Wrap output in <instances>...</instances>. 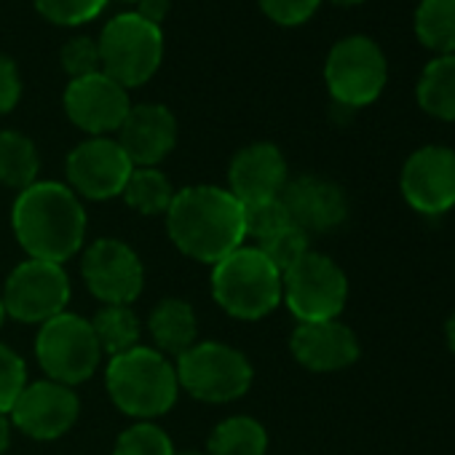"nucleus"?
Returning a JSON list of instances; mask_svg holds the SVG:
<instances>
[{
  "instance_id": "f257e3e1",
  "label": "nucleus",
  "mask_w": 455,
  "mask_h": 455,
  "mask_svg": "<svg viewBox=\"0 0 455 455\" xmlns=\"http://www.w3.org/2000/svg\"><path fill=\"white\" fill-rule=\"evenodd\" d=\"M166 231L182 255L214 266L247 239L242 201L214 185L182 188L166 209Z\"/></svg>"
},
{
  "instance_id": "f03ea898",
  "label": "nucleus",
  "mask_w": 455,
  "mask_h": 455,
  "mask_svg": "<svg viewBox=\"0 0 455 455\" xmlns=\"http://www.w3.org/2000/svg\"><path fill=\"white\" fill-rule=\"evenodd\" d=\"M14 234L30 260L62 266L81 252L86 239V212L81 198L62 182L25 188L12 212Z\"/></svg>"
},
{
  "instance_id": "7ed1b4c3",
  "label": "nucleus",
  "mask_w": 455,
  "mask_h": 455,
  "mask_svg": "<svg viewBox=\"0 0 455 455\" xmlns=\"http://www.w3.org/2000/svg\"><path fill=\"white\" fill-rule=\"evenodd\" d=\"M105 378L113 404L140 420H153L169 412L180 394L177 370L169 356L148 346L113 356Z\"/></svg>"
},
{
  "instance_id": "20e7f679",
  "label": "nucleus",
  "mask_w": 455,
  "mask_h": 455,
  "mask_svg": "<svg viewBox=\"0 0 455 455\" xmlns=\"http://www.w3.org/2000/svg\"><path fill=\"white\" fill-rule=\"evenodd\" d=\"M212 295L225 314L255 322L282 303V274L258 247H239L214 263Z\"/></svg>"
},
{
  "instance_id": "39448f33",
  "label": "nucleus",
  "mask_w": 455,
  "mask_h": 455,
  "mask_svg": "<svg viewBox=\"0 0 455 455\" xmlns=\"http://www.w3.org/2000/svg\"><path fill=\"white\" fill-rule=\"evenodd\" d=\"M97 44L102 73L124 89L148 84L164 60L161 28L140 20L134 12L113 17Z\"/></svg>"
},
{
  "instance_id": "423d86ee",
  "label": "nucleus",
  "mask_w": 455,
  "mask_h": 455,
  "mask_svg": "<svg viewBox=\"0 0 455 455\" xmlns=\"http://www.w3.org/2000/svg\"><path fill=\"white\" fill-rule=\"evenodd\" d=\"M177 380L190 396L225 404L244 396L252 386L250 359L228 343H196L177 356Z\"/></svg>"
},
{
  "instance_id": "0eeeda50",
  "label": "nucleus",
  "mask_w": 455,
  "mask_h": 455,
  "mask_svg": "<svg viewBox=\"0 0 455 455\" xmlns=\"http://www.w3.org/2000/svg\"><path fill=\"white\" fill-rule=\"evenodd\" d=\"M324 81L330 97L348 110L372 105L388 81V62L383 49L367 36H348L338 41L324 62Z\"/></svg>"
},
{
  "instance_id": "6e6552de",
  "label": "nucleus",
  "mask_w": 455,
  "mask_h": 455,
  "mask_svg": "<svg viewBox=\"0 0 455 455\" xmlns=\"http://www.w3.org/2000/svg\"><path fill=\"white\" fill-rule=\"evenodd\" d=\"M36 356L49 380L73 388L97 372L102 348L97 343L92 322L65 311L41 324V332L36 338Z\"/></svg>"
},
{
  "instance_id": "1a4fd4ad",
  "label": "nucleus",
  "mask_w": 455,
  "mask_h": 455,
  "mask_svg": "<svg viewBox=\"0 0 455 455\" xmlns=\"http://www.w3.org/2000/svg\"><path fill=\"white\" fill-rule=\"evenodd\" d=\"M282 298L298 322H330L346 308L348 279L332 258L311 250L282 274Z\"/></svg>"
},
{
  "instance_id": "9d476101",
  "label": "nucleus",
  "mask_w": 455,
  "mask_h": 455,
  "mask_svg": "<svg viewBox=\"0 0 455 455\" xmlns=\"http://www.w3.org/2000/svg\"><path fill=\"white\" fill-rule=\"evenodd\" d=\"M70 303V279L62 266L46 260H25L6 279V316L25 324H44L65 314Z\"/></svg>"
},
{
  "instance_id": "9b49d317",
  "label": "nucleus",
  "mask_w": 455,
  "mask_h": 455,
  "mask_svg": "<svg viewBox=\"0 0 455 455\" xmlns=\"http://www.w3.org/2000/svg\"><path fill=\"white\" fill-rule=\"evenodd\" d=\"M89 292L105 306H129L140 298L145 268L140 255L118 239H97L81 260Z\"/></svg>"
},
{
  "instance_id": "f8f14e48",
  "label": "nucleus",
  "mask_w": 455,
  "mask_h": 455,
  "mask_svg": "<svg viewBox=\"0 0 455 455\" xmlns=\"http://www.w3.org/2000/svg\"><path fill=\"white\" fill-rule=\"evenodd\" d=\"M399 188L404 201L420 214L450 212L455 206V150L444 145L418 148L402 166Z\"/></svg>"
},
{
  "instance_id": "ddd939ff",
  "label": "nucleus",
  "mask_w": 455,
  "mask_h": 455,
  "mask_svg": "<svg viewBox=\"0 0 455 455\" xmlns=\"http://www.w3.org/2000/svg\"><path fill=\"white\" fill-rule=\"evenodd\" d=\"M134 164L110 137H89L68 156L70 190L89 201L121 196Z\"/></svg>"
},
{
  "instance_id": "4468645a",
  "label": "nucleus",
  "mask_w": 455,
  "mask_h": 455,
  "mask_svg": "<svg viewBox=\"0 0 455 455\" xmlns=\"http://www.w3.org/2000/svg\"><path fill=\"white\" fill-rule=\"evenodd\" d=\"M81 402L78 394L57 380H38L25 386L20 399L12 407V423L28 436L49 442L60 439L78 420Z\"/></svg>"
},
{
  "instance_id": "2eb2a0df",
  "label": "nucleus",
  "mask_w": 455,
  "mask_h": 455,
  "mask_svg": "<svg viewBox=\"0 0 455 455\" xmlns=\"http://www.w3.org/2000/svg\"><path fill=\"white\" fill-rule=\"evenodd\" d=\"M65 110L78 129L89 132L92 137H105L121 129L132 110V100L129 89H124L105 73H94L68 84Z\"/></svg>"
},
{
  "instance_id": "dca6fc26",
  "label": "nucleus",
  "mask_w": 455,
  "mask_h": 455,
  "mask_svg": "<svg viewBox=\"0 0 455 455\" xmlns=\"http://www.w3.org/2000/svg\"><path fill=\"white\" fill-rule=\"evenodd\" d=\"M282 201L290 212L292 225L306 234H327L340 228L348 217V198L332 180L303 174L284 185Z\"/></svg>"
},
{
  "instance_id": "f3484780",
  "label": "nucleus",
  "mask_w": 455,
  "mask_h": 455,
  "mask_svg": "<svg viewBox=\"0 0 455 455\" xmlns=\"http://www.w3.org/2000/svg\"><path fill=\"white\" fill-rule=\"evenodd\" d=\"M290 348L311 372H338L359 359V338L338 319L300 322L290 338Z\"/></svg>"
},
{
  "instance_id": "a211bd4d",
  "label": "nucleus",
  "mask_w": 455,
  "mask_h": 455,
  "mask_svg": "<svg viewBox=\"0 0 455 455\" xmlns=\"http://www.w3.org/2000/svg\"><path fill=\"white\" fill-rule=\"evenodd\" d=\"M287 182V161L274 142H252L242 148L228 169V190L242 204L276 198Z\"/></svg>"
},
{
  "instance_id": "6ab92c4d",
  "label": "nucleus",
  "mask_w": 455,
  "mask_h": 455,
  "mask_svg": "<svg viewBox=\"0 0 455 455\" xmlns=\"http://www.w3.org/2000/svg\"><path fill=\"white\" fill-rule=\"evenodd\" d=\"M134 166L161 164L177 142V121L169 108L145 102L134 105L116 140Z\"/></svg>"
},
{
  "instance_id": "aec40b11",
  "label": "nucleus",
  "mask_w": 455,
  "mask_h": 455,
  "mask_svg": "<svg viewBox=\"0 0 455 455\" xmlns=\"http://www.w3.org/2000/svg\"><path fill=\"white\" fill-rule=\"evenodd\" d=\"M148 330L153 343L158 346L156 351H161L164 356H180L190 346H196L198 319L190 303L180 298H166L150 311Z\"/></svg>"
},
{
  "instance_id": "412c9836",
  "label": "nucleus",
  "mask_w": 455,
  "mask_h": 455,
  "mask_svg": "<svg viewBox=\"0 0 455 455\" xmlns=\"http://www.w3.org/2000/svg\"><path fill=\"white\" fill-rule=\"evenodd\" d=\"M415 100L423 113L436 121H455V54L434 57L415 86Z\"/></svg>"
},
{
  "instance_id": "4be33fe9",
  "label": "nucleus",
  "mask_w": 455,
  "mask_h": 455,
  "mask_svg": "<svg viewBox=\"0 0 455 455\" xmlns=\"http://www.w3.org/2000/svg\"><path fill=\"white\" fill-rule=\"evenodd\" d=\"M268 434L250 415H231L214 426L206 442V455H266Z\"/></svg>"
},
{
  "instance_id": "5701e85b",
  "label": "nucleus",
  "mask_w": 455,
  "mask_h": 455,
  "mask_svg": "<svg viewBox=\"0 0 455 455\" xmlns=\"http://www.w3.org/2000/svg\"><path fill=\"white\" fill-rule=\"evenodd\" d=\"M412 30L418 44L436 57L455 54V0H420Z\"/></svg>"
},
{
  "instance_id": "b1692460",
  "label": "nucleus",
  "mask_w": 455,
  "mask_h": 455,
  "mask_svg": "<svg viewBox=\"0 0 455 455\" xmlns=\"http://www.w3.org/2000/svg\"><path fill=\"white\" fill-rule=\"evenodd\" d=\"M41 158L36 142L22 132H0V182L14 190H25L38 182Z\"/></svg>"
},
{
  "instance_id": "393cba45",
  "label": "nucleus",
  "mask_w": 455,
  "mask_h": 455,
  "mask_svg": "<svg viewBox=\"0 0 455 455\" xmlns=\"http://www.w3.org/2000/svg\"><path fill=\"white\" fill-rule=\"evenodd\" d=\"M124 201L140 214H166L174 190L169 177L156 166H134L124 190Z\"/></svg>"
},
{
  "instance_id": "a878e982",
  "label": "nucleus",
  "mask_w": 455,
  "mask_h": 455,
  "mask_svg": "<svg viewBox=\"0 0 455 455\" xmlns=\"http://www.w3.org/2000/svg\"><path fill=\"white\" fill-rule=\"evenodd\" d=\"M92 330L97 335L102 354H110V356H118V354L137 348L140 338H142L140 319L129 306H105L92 319Z\"/></svg>"
},
{
  "instance_id": "bb28decb",
  "label": "nucleus",
  "mask_w": 455,
  "mask_h": 455,
  "mask_svg": "<svg viewBox=\"0 0 455 455\" xmlns=\"http://www.w3.org/2000/svg\"><path fill=\"white\" fill-rule=\"evenodd\" d=\"M113 455H174V444L164 428L150 420H140L118 436Z\"/></svg>"
},
{
  "instance_id": "cd10ccee",
  "label": "nucleus",
  "mask_w": 455,
  "mask_h": 455,
  "mask_svg": "<svg viewBox=\"0 0 455 455\" xmlns=\"http://www.w3.org/2000/svg\"><path fill=\"white\" fill-rule=\"evenodd\" d=\"M258 250L274 263V268H276L279 274L290 271L303 255L311 252V247H308V234L300 231L298 225H287V228H282V231L271 234L268 239L260 242Z\"/></svg>"
},
{
  "instance_id": "c85d7f7f",
  "label": "nucleus",
  "mask_w": 455,
  "mask_h": 455,
  "mask_svg": "<svg viewBox=\"0 0 455 455\" xmlns=\"http://www.w3.org/2000/svg\"><path fill=\"white\" fill-rule=\"evenodd\" d=\"M242 209H244V234L255 236L258 242H263L271 234L282 231V228L292 225L290 212H287L282 196L252 201V204H242Z\"/></svg>"
},
{
  "instance_id": "c756f323",
  "label": "nucleus",
  "mask_w": 455,
  "mask_h": 455,
  "mask_svg": "<svg viewBox=\"0 0 455 455\" xmlns=\"http://www.w3.org/2000/svg\"><path fill=\"white\" fill-rule=\"evenodd\" d=\"M108 0H36V9L54 25L76 28L102 14Z\"/></svg>"
},
{
  "instance_id": "7c9ffc66",
  "label": "nucleus",
  "mask_w": 455,
  "mask_h": 455,
  "mask_svg": "<svg viewBox=\"0 0 455 455\" xmlns=\"http://www.w3.org/2000/svg\"><path fill=\"white\" fill-rule=\"evenodd\" d=\"M28 386V370H25V359L9 348L6 343H0V412L9 415L14 402L20 399V394Z\"/></svg>"
},
{
  "instance_id": "2f4dec72",
  "label": "nucleus",
  "mask_w": 455,
  "mask_h": 455,
  "mask_svg": "<svg viewBox=\"0 0 455 455\" xmlns=\"http://www.w3.org/2000/svg\"><path fill=\"white\" fill-rule=\"evenodd\" d=\"M60 62H62V70L70 76V81L86 78V76H94V73H102V65H100V44L94 38H89V36L70 38L62 46Z\"/></svg>"
},
{
  "instance_id": "473e14b6",
  "label": "nucleus",
  "mask_w": 455,
  "mask_h": 455,
  "mask_svg": "<svg viewBox=\"0 0 455 455\" xmlns=\"http://www.w3.org/2000/svg\"><path fill=\"white\" fill-rule=\"evenodd\" d=\"M322 0H260V9L268 20H274L282 28H298L308 22Z\"/></svg>"
},
{
  "instance_id": "72a5a7b5",
  "label": "nucleus",
  "mask_w": 455,
  "mask_h": 455,
  "mask_svg": "<svg viewBox=\"0 0 455 455\" xmlns=\"http://www.w3.org/2000/svg\"><path fill=\"white\" fill-rule=\"evenodd\" d=\"M22 97V78L14 60L0 54V116H6L17 108Z\"/></svg>"
},
{
  "instance_id": "f704fd0d",
  "label": "nucleus",
  "mask_w": 455,
  "mask_h": 455,
  "mask_svg": "<svg viewBox=\"0 0 455 455\" xmlns=\"http://www.w3.org/2000/svg\"><path fill=\"white\" fill-rule=\"evenodd\" d=\"M169 9H172V0H137V12H134V14H137L140 20H145V22L161 28V22L166 20Z\"/></svg>"
},
{
  "instance_id": "c9c22d12",
  "label": "nucleus",
  "mask_w": 455,
  "mask_h": 455,
  "mask_svg": "<svg viewBox=\"0 0 455 455\" xmlns=\"http://www.w3.org/2000/svg\"><path fill=\"white\" fill-rule=\"evenodd\" d=\"M12 444V420L9 415L0 412V455H4Z\"/></svg>"
},
{
  "instance_id": "e433bc0d",
  "label": "nucleus",
  "mask_w": 455,
  "mask_h": 455,
  "mask_svg": "<svg viewBox=\"0 0 455 455\" xmlns=\"http://www.w3.org/2000/svg\"><path fill=\"white\" fill-rule=\"evenodd\" d=\"M444 338H447L450 351L455 354V311L450 314V319H447V324H444Z\"/></svg>"
},
{
  "instance_id": "4c0bfd02",
  "label": "nucleus",
  "mask_w": 455,
  "mask_h": 455,
  "mask_svg": "<svg viewBox=\"0 0 455 455\" xmlns=\"http://www.w3.org/2000/svg\"><path fill=\"white\" fill-rule=\"evenodd\" d=\"M330 4H335V6H343V9H351V6H362L364 0H330Z\"/></svg>"
},
{
  "instance_id": "58836bf2",
  "label": "nucleus",
  "mask_w": 455,
  "mask_h": 455,
  "mask_svg": "<svg viewBox=\"0 0 455 455\" xmlns=\"http://www.w3.org/2000/svg\"><path fill=\"white\" fill-rule=\"evenodd\" d=\"M174 455H206V452H198V450H180V452H174Z\"/></svg>"
},
{
  "instance_id": "ea45409f",
  "label": "nucleus",
  "mask_w": 455,
  "mask_h": 455,
  "mask_svg": "<svg viewBox=\"0 0 455 455\" xmlns=\"http://www.w3.org/2000/svg\"><path fill=\"white\" fill-rule=\"evenodd\" d=\"M4 319H6V308H4V298H0V324H4Z\"/></svg>"
},
{
  "instance_id": "a19ab883",
  "label": "nucleus",
  "mask_w": 455,
  "mask_h": 455,
  "mask_svg": "<svg viewBox=\"0 0 455 455\" xmlns=\"http://www.w3.org/2000/svg\"><path fill=\"white\" fill-rule=\"evenodd\" d=\"M134 4H137V0H134Z\"/></svg>"
}]
</instances>
